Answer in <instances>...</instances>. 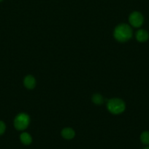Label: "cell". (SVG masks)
Wrapping results in <instances>:
<instances>
[{"label":"cell","mask_w":149,"mask_h":149,"mask_svg":"<svg viewBox=\"0 0 149 149\" xmlns=\"http://www.w3.org/2000/svg\"><path fill=\"white\" fill-rule=\"evenodd\" d=\"M133 31L131 26L126 23H121L115 28L113 36L119 42H126L132 37Z\"/></svg>","instance_id":"cell-1"},{"label":"cell","mask_w":149,"mask_h":149,"mask_svg":"<svg viewBox=\"0 0 149 149\" xmlns=\"http://www.w3.org/2000/svg\"><path fill=\"white\" fill-rule=\"evenodd\" d=\"M107 109L112 114H120L125 111V102L118 97L111 98L107 103Z\"/></svg>","instance_id":"cell-2"},{"label":"cell","mask_w":149,"mask_h":149,"mask_svg":"<svg viewBox=\"0 0 149 149\" xmlns=\"http://www.w3.org/2000/svg\"><path fill=\"white\" fill-rule=\"evenodd\" d=\"M30 123V117L26 113H20L15 116L14 119V127L17 130H25L29 127Z\"/></svg>","instance_id":"cell-3"},{"label":"cell","mask_w":149,"mask_h":149,"mask_svg":"<svg viewBox=\"0 0 149 149\" xmlns=\"http://www.w3.org/2000/svg\"><path fill=\"white\" fill-rule=\"evenodd\" d=\"M129 22L132 27L140 28L143 24L144 17L140 12L134 11L132 12L129 16Z\"/></svg>","instance_id":"cell-4"},{"label":"cell","mask_w":149,"mask_h":149,"mask_svg":"<svg viewBox=\"0 0 149 149\" xmlns=\"http://www.w3.org/2000/svg\"><path fill=\"white\" fill-rule=\"evenodd\" d=\"M23 84L28 90H32L36 86V79L32 75H27L23 79Z\"/></svg>","instance_id":"cell-5"},{"label":"cell","mask_w":149,"mask_h":149,"mask_svg":"<svg viewBox=\"0 0 149 149\" xmlns=\"http://www.w3.org/2000/svg\"><path fill=\"white\" fill-rule=\"evenodd\" d=\"M135 37L139 42H145L148 39L149 33L147 31L144 29H140L136 32Z\"/></svg>","instance_id":"cell-6"},{"label":"cell","mask_w":149,"mask_h":149,"mask_svg":"<svg viewBox=\"0 0 149 149\" xmlns=\"http://www.w3.org/2000/svg\"><path fill=\"white\" fill-rule=\"evenodd\" d=\"M61 135L64 139L72 140L75 136V132L74 130L71 127H66L61 130Z\"/></svg>","instance_id":"cell-7"},{"label":"cell","mask_w":149,"mask_h":149,"mask_svg":"<svg viewBox=\"0 0 149 149\" xmlns=\"http://www.w3.org/2000/svg\"><path fill=\"white\" fill-rule=\"evenodd\" d=\"M20 141L23 145L29 146L32 143V137L28 132H22L20 135Z\"/></svg>","instance_id":"cell-8"},{"label":"cell","mask_w":149,"mask_h":149,"mask_svg":"<svg viewBox=\"0 0 149 149\" xmlns=\"http://www.w3.org/2000/svg\"><path fill=\"white\" fill-rule=\"evenodd\" d=\"M92 102L94 103L95 105H102L105 102V100H104V97L102 95L100 94H94L93 96H92Z\"/></svg>","instance_id":"cell-9"},{"label":"cell","mask_w":149,"mask_h":149,"mask_svg":"<svg viewBox=\"0 0 149 149\" xmlns=\"http://www.w3.org/2000/svg\"><path fill=\"white\" fill-rule=\"evenodd\" d=\"M140 141L145 145H149V131H145L140 135Z\"/></svg>","instance_id":"cell-10"},{"label":"cell","mask_w":149,"mask_h":149,"mask_svg":"<svg viewBox=\"0 0 149 149\" xmlns=\"http://www.w3.org/2000/svg\"><path fill=\"white\" fill-rule=\"evenodd\" d=\"M6 125L3 121L0 120V136L5 132Z\"/></svg>","instance_id":"cell-11"},{"label":"cell","mask_w":149,"mask_h":149,"mask_svg":"<svg viewBox=\"0 0 149 149\" xmlns=\"http://www.w3.org/2000/svg\"><path fill=\"white\" fill-rule=\"evenodd\" d=\"M144 149H149V147H146V148H145Z\"/></svg>","instance_id":"cell-12"},{"label":"cell","mask_w":149,"mask_h":149,"mask_svg":"<svg viewBox=\"0 0 149 149\" xmlns=\"http://www.w3.org/2000/svg\"><path fill=\"white\" fill-rule=\"evenodd\" d=\"M3 1V0H0V2H1V1Z\"/></svg>","instance_id":"cell-13"}]
</instances>
